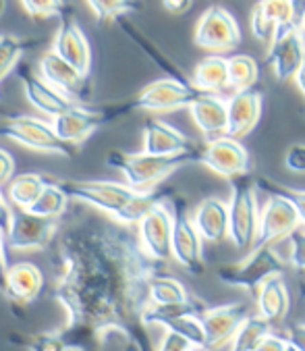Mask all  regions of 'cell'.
<instances>
[{"label": "cell", "instance_id": "6da1fadb", "mask_svg": "<svg viewBox=\"0 0 305 351\" xmlns=\"http://www.w3.org/2000/svg\"><path fill=\"white\" fill-rule=\"evenodd\" d=\"M48 258L50 293L66 314L58 332L73 351H102L110 339L154 351L143 314L151 280L169 270L143 250L137 229L80 215L60 225Z\"/></svg>", "mask_w": 305, "mask_h": 351}, {"label": "cell", "instance_id": "7a4b0ae2", "mask_svg": "<svg viewBox=\"0 0 305 351\" xmlns=\"http://www.w3.org/2000/svg\"><path fill=\"white\" fill-rule=\"evenodd\" d=\"M58 185L69 195V199H77L129 227H137L139 221L164 197V189L156 187L151 191H135L125 181L66 179L58 181Z\"/></svg>", "mask_w": 305, "mask_h": 351}, {"label": "cell", "instance_id": "3957f363", "mask_svg": "<svg viewBox=\"0 0 305 351\" xmlns=\"http://www.w3.org/2000/svg\"><path fill=\"white\" fill-rule=\"evenodd\" d=\"M199 158H202V150L197 148H189L173 156H156L147 152L129 154V152L112 150L106 154V165L110 169H117L123 175L125 183L135 191H151L179 169L191 162H199Z\"/></svg>", "mask_w": 305, "mask_h": 351}, {"label": "cell", "instance_id": "277c9868", "mask_svg": "<svg viewBox=\"0 0 305 351\" xmlns=\"http://www.w3.org/2000/svg\"><path fill=\"white\" fill-rule=\"evenodd\" d=\"M286 268V262L278 256V252L268 247H252V252L233 264H224L216 270V276L220 283L243 289L249 293H258L264 283H268L274 276H282Z\"/></svg>", "mask_w": 305, "mask_h": 351}, {"label": "cell", "instance_id": "5b68a950", "mask_svg": "<svg viewBox=\"0 0 305 351\" xmlns=\"http://www.w3.org/2000/svg\"><path fill=\"white\" fill-rule=\"evenodd\" d=\"M0 137L36 152L56 154L64 158H73L77 154V148L58 137L52 121H44L32 114H15L3 121L0 123Z\"/></svg>", "mask_w": 305, "mask_h": 351}, {"label": "cell", "instance_id": "8992f818", "mask_svg": "<svg viewBox=\"0 0 305 351\" xmlns=\"http://www.w3.org/2000/svg\"><path fill=\"white\" fill-rule=\"evenodd\" d=\"M133 110V102L125 104H106V106H86V104H73L69 110L52 119V125L60 139L66 144L77 148L86 139L102 129L104 125L129 114Z\"/></svg>", "mask_w": 305, "mask_h": 351}, {"label": "cell", "instance_id": "52a82bcc", "mask_svg": "<svg viewBox=\"0 0 305 351\" xmlns=\"http://www.w3.org/2000/svg\"><path fill=\"white\" fill-rule=\"evenodd\" d=\"M260 213L256 185L249 175H241L231 181V199H228V237L239 247L247 250L256 245L260 231Z\"/></svg>", "mask_w": 305, "mask_h": 351}, {"label": "cell", "instance_id": "ba28073f", "mask_svg": "<svg viewBox=\"0 0 305 351\" xmlns=\"http://www.w3.org/2000/svg\"><path fill=\"white\" fill-rule=\"evenodd\" d=\"M167 199L173 213V260L189 274L199 276L206 270L204 239L187 215L185 197L181 193L169 191Z\"/></svg>", "mask_w": 305, "mask_h": 351}, {"label": "cell", "instance_id": "9c48e42d", "mask_svg": "<svg viewBox=\"0 0 305 351\" xmlns=\"http://www.w3.org/2000/svg\"><path fill=\"white\" fill-rule=\"evenodd\" d=\"M305 0H258L249 15V27L256 40L272 44L282 27H301Z\"/></svg>", "mask_w": 305, "mask_h": 351}, {"label": "cell", "instance_id": "30bf717a", "mask_svg": "<svg viewBox=\"0 0 305 351\" xmlns=\"http://www.w3.org/2000/svg\"><path fill=\"white\" fill-rule=\"evenodd\" d=\"M58 229V221L38 217L29 210L15 208L11 227L5 233V245L13 252H42L54 243Z\"/></svg>", "mask_w": 305, "mask_h": 351}, {"label": "cell", "instance_id": "8fae6325", "mask_svg": "<svg viewBox=\"0 0 305 351\" xmlns=\"http://www.w3.org/2000/svg\"><path fill=\"white\" fill-rule=\"evenodd\" d=\"M193 42L197 48L216 54L231 52L241 44V27L224 7L212 5L199 17L193 32Z\"/></svg>", "mask_w": 305, "mask_h": 351}, {"label": "cell", "instance_id": "7c38bea8", "mask_svg": "<svg viewBox=\"0 0 305 351\" xmlns=\"http://www.w3.org/2000/svg\"><path fill=\"white\" fill-rule=\"evenodd\" d=\"M202 92L183 77H162L147 84L133 102V110L147 112H169L179 108H189Z\"/></svg>", "mask_w": 305, "mask_h": 351}, {"label": "cell", "instance_id": "4fadbf2b", "mask_svg": "<svg viewBox=\"0 0 305 351\" xmlns=\"http://www.w3.org/2000/svg\"><path fill=\"white\" fill-rule=\"evenodd\" d=\"M167 195L169 191H164V197L139 221L137 235L151 258L169 264L173 260V213Z\"/></svg>", "mask_w": 305, "mask_h": 351}, {"label": "cell", "instance_id": "5bb4252c", "mask_svg": "<svg viewBox=\"0 0 305 351\" xmlns=\"http://www.w3.org/2000/svg\"><path fill=\"white\" fill-rule=\"evenodd\" d=\"M40 75L75 104H86L92 98L90 75L82 73L77 66L60 58L54 50H48L40 58Z\"/></svg>", "mask_w": 305, "mask_h": 351}, {"label": "cell", "instance_id": "9a60e30c", "mask_svg": "<svg viewBox=\"0 0 305 351\" xmlns=\"http://www.w3.org/2000/svg\"><path fill=\"white\" fill-rule=\"evenodd\" d=\"M199 162L208 167L212 173L228 181H233L241 175H249V169H252L249 152L245 150V146L239 139L228 137V135H222L208 142L206 148L202 150Z\"/></svg>", "mask_w": 305, "mask_h": 351}, {"label": "cell", "instance_id": "2e32d148", "mask_svg": "<svg viewBox=\"0 0 305 351\" xmlns=\"http://www.w3.org/2000/svg\"><path fill=\"white\" fill-rule=\"evenodd\" d=\"M297 229H301V223L291 202L278 193H270L266 206L260 213V231L254 247H274L278 241L286 239Z\"/></svg>", "mask_w": 305, "mask_h": 351}, {"label": "cell", "instance_id": "e0dca14e", "mask_svg": "<svg viewBox=\"0 0 305 351\" xmlns=\"http://www.w3.org/2000/svg\"><path fill=\"white\" fill-rule=\"evenodd\" d=\"M303 60H305V38L301 34V27L278 29L266 54V62L272 66L274 77L278 82L295 80Z\"/></svg>", "mask_w": 305, "mask_h": 351}, {"label": "cell", "instance_id": "ac0fdd59", "mask_svg": "<svg viewBox=\"0 0 305 351\" xmlns=\"http://www.w3.org/2000/svg\"><path fill=\"white\" fill-rule=\"evenodd\" d=\"M247 316L249 312L245 304H224L208 308L202 314V322L206 328V351H220L226 345H231Z\"/></svg>", "mask_w": 305, "mask_h": 351}, {"label": "cell", "instance_id": "d6986e66", "mask_svg": "<svg viewBox=\"0 0 305 351\" xmlns=\"http://www.w3.org/2000/svg\"><path fill=\"white\" fill-rule=\"evenodd\" d=\"M50 50H54L60 58H64L73 66H77L82 73L90 75V71H92V46H90L84 29L80 27V23L75 21L73 11H69L66 15L60 17V25H58V32L54 36Z\"/></svg>", "mask_w": 305, "mask_h": 351}, {"label": "cell", "instance_id": "ffe728a7", "mask_svg": "<svg viewBox=\"0 0 305 351\" xmlns=\"http://www.w3.org/2000/svg\"><path fill=\"white\" fill-rule=\"evenodd\" d=\"M17 77L21 82V88H23L27 102L36 110H40L42 114H46L50 119H56L58 114H62L64 110H69L75 104L64 94H60L56 88H52L42 75L34 73L27 64L17 66Z\"/></svg>", "mask_w": 305, "mask_h": 351}, {"label": "cell", "instance_id": "44dd1931", "mask_svg": "<svg viewBox=\"0 0 305 351\" xmlns=\"http://www.w3.org/2000/svg\"><path fill=\"white\" fill-rule=\"evenodd\" d=\"M44 285H46L44 272L36 264L15 262L9 266V272H7L5 295L13 306L25 308L42 295Z\"/></svg>", "mask_w": 305, "mask_h": 351}, {"label": "cell", "instance_id": "7402d4cb", "mask_svg": "<svg viewBox=\"0 0 305 351\" xmlns=\"http://www.w3.org/2000/svg\"><path fill=\"white\" fill-rule=\"evenodd\" d=\"M262 94L258 90H243V92H235L231 98L226 100L228 104V127H226V135L241 139L245 135H249L260 119H262Z\"/></svg>", "mask_w": 305, "mask_h": 351}, {"label": "cell", "instance_id": "603a6c76", "mask_svg": "<svg viewBox=\"0 0 305 351\" xmlns=\"http://www.w3.org/2000/svg\"><path fill=\"white\" fill-rule=\"evenodd\" d=\"M189 148H193L189 137L177 127L160 119H147L143 123V150L141 152L156 154V156H173Z\"/></svg>", "mask_w": 305, "mask_h": 351}, {"label": "cell", "instance_id": "cb8c5ba5", "mask_svg": "<svg viewBox=\"0 0 305 351\" xmlns=\"http://www.w3.org/2000/svg\"><path fill=\"white\" fill-rule=\"evenodd\" d=\"M191 221L208 243H218L228 237V229H231V221H228V204L220 197H206L197 204L193 210Z\"/></svg>", "mask_w": 305, "mask_h": 351}, {"label": "cell", "instance_id": "d4e9b609", "mask_svg": "<svg viewBox=\"0 0 305 351\" xmlns=\"http://www.w3.org/2000/svg\"><path fill=\"white\" fill-rule=\"evenodd\" d=\"M189 114L208 142L226 135L228 127V104L216 94H199V98L189 106Z\"/></svg>", "mask_w": 305, "mask_h": 351}, {"label": "cell", "instance_id": "484cf974", "mask_svg": "<svg viewBox=\"0 0 305 351\" xmlns=\"http://www.w3.org/2000/svg\"><path fill=\"white\" fill-rule=\"evenodd\" d=\"M256 304H258V316H262L270 326L280 324L291 308V295L284 278L274 276L268 283H264L256 293Z\"/></svg>", "mask_w": 305, "mask_h": 351}, {"label": "cell", "instance_id": "4316f807", "mask_svg": "<svg viewBox=\"0 0 305 351\" xmlns=\"http://www.w3.org/2000/svg\"><path fill=\"white\" fill-rule=\"evenodd\" d=\"M191 84L202 94H214L222 88H228V58L220 54L202 58L193 71Z\"/></svg>", "mask_w": 305, "mask_h": 351}, {"label": "cell", "instance_id": "83f0119b", "mask_svg": "<svg viewBox=\"0 0 305 351\" xmlns=\"http://www.w3.org/2000/svg\"><path fill=\"white\" fill-rule=\"evenodd\" d=\"M46 185H48V177L40 173H21L15 175L7 185V197L11 204H15V208L29 210L32 204L46 189Z\"/></svg>", "mask_w": 305, "mask_h": 351}, {"label": "cell", "instance_id": "f1b7e54d", "mask_svg": "<svg viewBox=\"0 0 305 351\" xmlns=\"http://www.w3.org/2000/svg\"><path fill=\"white\" fill-rule=\"evenodd\" d=\"M208 310L206 304H202L199 300H189L185 304H169V306H149L143 314V324L149 328V326H167L169 322L181 318V316H187V314H197L202 316L204 312Z\"/></svg>", "mask_w": 305, "mask_h": 351}, {"label": "cell", "instance_id": "f546056e", "mask_svg": "<svg viewBox=\"0 0 305 351\" xmlns=\"http://www.w3.org/2000/svg\"><path fill=\"white\" fill-rule=\"evenodd\" d=\"M149 300L151 306H169V304H185L193 300V295L187 291V287L179 278H175L171 272H164L151 280Z\"/></svg>", "mask_w": 305, "mask_h": 351}, {"label": "cell", "instance_id": "4dcf8cb0", "mask_svg": "<svg viewBox=\"0 0 305 351\" xmlns=\"http://www.w3.org/2000/svg\"><path fill=\"white\" fill-rule=\"evenodd\" d=\"M260 80L258 60L249 54H233L228 56V88L235 92L252 90Z\"/></svg>", "mask_w": 305, "mask_h": 351}, {"label": "cell", "instance_id": "1f68e13d", "mask_svg": "<svg viewBox=\"0 0 305 351\" xmlns=\"http://www.w3.org/2000/svg\"><path fill=\"white\" fill-rule=\"evenodd\" d=\"M69 206V195L62 191V187L58 185V179L48 177V185L46 189L40 193V197L32 204L29 213L44 217V219H52L58 221V217L64 215V210Z\"/></svg>", "mask_w": 305, "mask_h": 351}, {"label": "cell", "instance_id": "d6a6232c", "mask_svg": "<svg viewBox=\"0 0 305 351\" xmlns=\"http://www.w3.org/2000/svg\"><path fill=\"white\" fill-rule=\"evenodd\" d=\"M270 335V324L262 316H247L239 326L235 339L228 345V351H256V347Z\"/></svg>", "mask_w": 305, "mask_h": 351}, {"label": "cell", "instance_id": "836d02e7", "mask_svg": "<svg viewBox=\"0 0 305 351\" xmlns=\"http://www.w3.org/2000/svg\"><path fill=\"white\" fill-rule=\"evenodd\" d=\"M34 46V42L15 38V36H0V82L9 73L17 71L21 56Z\"/></svg>", "mask_w": 305, "mask_h": 351}, {"label": "cell", "instance_id": "e575fe53", "mask_svg": "<svg viewBox=\"0 0 305 351\" xmlns=\"http://www.w3.org/2000/svg\"><path fill=\"white\" fill-rule=\"evenodd\" d=\"M98 21H119L125 15L141 11L139 0H88Z\"/></svg>", "mask_w": 305, "mask_h": 351}, {"label": "cell", "instance_id": "d590c367", "mask_svg": "<svg viewBox=\"0 0 305 351\" xmlns=\"http://www.w3.org/2000/svg\"><path fill=\"white\" fill-rule=\"evenodd\" d=\"M11 341L25 347V351H73L71 345L60 337L58 330L50 332H32V335H15Z\"/></svg>", "mask_w": 305, "mask_h": 351}, {"label": "cell", "instance_id": "8d00e7d4", "mask_svg": "<svg viewBox=\"0 0 305 351\" xmlns=\"http://www.w3.org/2000/svg\"><path fill=\"white\" fill-rule=\"evenodd\" d=\"M164 330H173L181 337H185L197 351H206V328L202 322V316L197 314H187L181 316L164 326Z\"/></svg>", "mask_w": 305, "mask_h": 351}, {"label": "cell", "instance_id": "74e56055", "mask_svg": "<svg viewBox=\"0 0 305 351\" xmlns=\"http://www.w3.org/2000/svg\"><path fill=\"white\" fill-rule=\"evenodd\" d=\"M25 13L34 19L62 17L71 11L69 0H21Z\"/></svg>", "mask_w": 305, "mask_h": 351}, {"label": "cell", "instance_id": "f35d334b", "mask_svg": "<svg viewBox=\"0 0 305 351\" xmlns=\"http://www.w3.org/2000/svg\"><path fill=\"white\" fill-rule=\"evenodd\" d=\"M284 241L289 250V264L305 272V229H297Z\"/></svg>", "mask_w": 305, "mask_h": 351}, {"label": "cell", "instance_id": "ab89813d", "mask_svg": "<svg viewBox=\"0 0 305 351\" xmlns=\"http://www.w3.org/2000/svg\"><path fill=\"white\" fill-rule=\"evenodd\" d=\"M272 193L282 195L284 199L291 202V206L295 208V213L299 217L301 229L305 227V189H293V187H282V185H272Z\"/></svg>", "mask_w": 305, "mask_h": 351}, {"label": "cell", "instance_id": "60d3db41", "mask_svg": "<svg viewBox=\"0 0 305 351\" xmlns=\"http://www.w3.org/2000/svg\"><path fill=\"white\" fill-rule=\"evenodd\" d=\"M284 169L295 175H305V144H293L286 150Z\"/></svg>", "mask_w": 305, "mask_h": 351}, {"label": "cell", "instance_id": "b9f144b4", "mask_svg": "<svg viewBox=\"0 0 305 351\" xmlns=\"http://www.w3.org/2000/svg\"><path fill=\"white\" fill-rule=\"evenodd\" d=\"M156 351H197L185 337L173 332V330H167L164 337L160 339Z\"/></svg>", "mask_w": 305, "mask_h": 351}, {"label": "cell", "instance_id": "7bdbcfd3", "mask_svg": "<svg viewBox=\"0 0 305 351\" xmlns=\"http://www.w3.org/2000/svg\"><path fill=\"white\" fill-rule=\"evenodd\" d=\"M13 177H15V158L7 150L0 148V189L9 185Z\"/></svg>", "mask_w": 305, "mask_h": 351}, {"label": "cell", "instance_id": "ee69618b", "mask_svg": "<svg viewBox=\"0 0 305 351\" xmlns=\"http://www.w3.org/2000/svg\"><path fill=\"white\" fill-rule=\"evenodd\" d=\"M13 213H15V210L11 208L9 197L3 191H0V231H3V233L9 231L11 221H13Z\"/></svg>", "mask_w": 305, "mask_h": 351}, {"label": "cell", "instance_id": "f6af8a7d", "mask_svg": "<svg viewBox=\"0 0 305 351\" xmlns=\"http://www.w3.org/2000/svg\"><path fill=\"white\" fill-rule=\"evenodd\" d=\"M286 341L291 345H295L299 351H305V322L291 324L286 330Z\"/></svg>", "mask_w": 305, "mask_h": 351}, {"label": "cell", "instance_id": "bcb514c9", "mask_svg": "<svg viewBox=\"0 0 305 351\" xmlns=\"http://www.w3.org/2000/svg\"><path fill=\"white\" fill-rule=\"evenodd\" d=\"M286 347H289V341H286V339H282V337L270 332V335L264 337V341L256 347V351H286Z\"/></svg>", "mask_w": 305, "mask_h": 351}, {"label": "cell", "instance_id": "7dc6e473", "mask_svg": "<svg viewBox=\"0 0 305 351\" xmlns=\"http://www.w3.org/2000/svg\"><path fill=\"white\" fill-rule=\"evenodd\" d=\"M160 3L162 9L171 15H185L193 7V0H160Z\"/></svg>", "mask_w": 305, "mask_h": 351}, {"label": "cell", "instance_id": "c3c4849f", "mask_svg": "<svg viewBox=\"0 0 305 351\" xmlns=\"http://www.w3.org/2000/svg\"><path fill=\"white\" fill-rule=\"evenodd\" d=\"M7 272H9V262H7V254H5V233L0 231V291L5 293V285H7Z\"/></svg>", "mask_w": 305, "mask_h": 351}, {"label": "cell", "instance_id": "681fc988", "mask_svg": "<svg viewBox=\"0 0 305 351\" xmlns=\"http://www.w3.org/2000/svg\"><path fill=\"white\" fill-rule=\"evenodd\" d=\"M295 84H297V88H299L301 96L305 98V60H303L301 69H299V71H297V75H295Z\"/></svg>", "mask_w": 305, "mask_h": 351}, {"label": "cell", "instance_id": "f907efd6", "mask_svg": "<svg viewBox=\"0 0 305 351\" xmlns=\"http://www.w3.org/2000/svg\"><path fill=\"white\" fill-rule=\"evenodd\" d=\"M5 9H7V0H0V17H3Z\"/></svg>", "mask_w": 305, "mask_h": 351}, {"label": "cell", "instance_id": "816d5d0a", "mask_svg": "<svg viewBox=\"0 0 305 351\" xmlns=\"http://www.w3.org/2000/svg\"><path fill=\"white\" fill-rule=\"evenodd\" d=\"M301 34H303V38H305V15H303V19H301Z\"/></svg>", "mask_w": 305, "mask_h": 351}, {"label": "cell", "instance_id": "f5cc1de1", "mask_svg": "<svg viewBox=\"0 0 305 351\" xmlns=\"http://www.w3.org/2000/svg\"><path fill=\"white\" fill-rule=\"evenodd\" d=\"M299 291H301V295L305 298V280H303V283L299 285Z\"/></svg>", "mask_w": 305, "mask_h": 351}, {"label": "cell", "instance_id": "db71d44e", "mask_svg": "<svg viewBox=\"0 0 305 351\" xmlns=\"http://www.w3.org/2000/svg\"><path fill=\"white\" fill-rule=\"evenodd\" d=\"M125 351H139V349H137L135 345H127V347H125Z\"/></svg>", "mask_w": 305, "mask_h": 351}, {"label": "cell", "instance_id": "11a10c76", "mask_svg": "<svg viewBox=\"0 0 305 351\" xmlns=\"http://www.w3.org/2000/svg\"><path fill=\"white\" fill-rule=\"evenodd\" d=\"M286 351H299V349H297L295 345H291V343H289V347H286Z\"/></svg>", "mask_w": 305, "mask_h": 351}, {"label": "cell", "instance_id": "9f6ffc18", "mask_svg": "<svg viewBox=\"0 0 305 351\" xmlns=\"http://www.w3.org/2000/svg\"><path fill=\"white\" fill-rule=\"evenodd\" d=\"M5 110H3V102H0V114H3Z\"/></svg>", "mask_w": 305, "mask_h": 351}]
</instances>
